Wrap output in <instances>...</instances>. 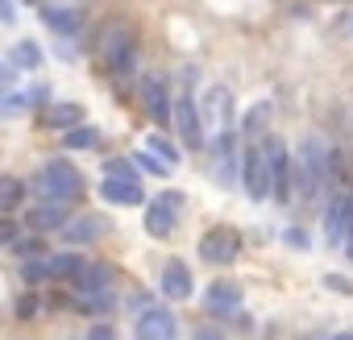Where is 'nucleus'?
Wrapping results in <instances>:
<instances>
[{"instance_id": "cd10ccee", "label": "nucleus", "mask_w": 353, "mask_h": 340, "mask_svg": "<svg viewBox=\"0 0 353 340\" xmlns=\"http://www.w3.org/2000/svg\"><path fill=\"white\" fill-rule=\"evenodd\" d=\"M104 179H137V170L129 166V158H112L104 162Z\"/></svg>"}, {"instance_id": "f8f14e48", "label": "nucleus", "mask_w": 353, "mask_h": 340, "mask_svg": "<svg viewBox=\"0 0 353 340\" xmlns=\"http://www.w3.org/2000/svg\"><path fill=\"white\" fill-rule=\"evenodd\" d=\"M192 290H196V282H192V270H188V262H179V257H166V266H162V295L166 299H192Z\"/></svg>"}, {"instance_id": "c756f323", "label": "nucleus", "mask_w": 353, "mask_h": 340, "mask_svg": "<svg viewBox=\"0 0 353 340\" xmlns=\"http://www.w3.org/2000/svg\"><path fill=\"white\" fill-rule=\"evenodd\" d=\"M262 120H270V104H254L245 116V133H262Z\"/></svg>"}, {"instance_id": "c85d7f7f", "label": "nucleus", "mask_w": 353, "mask_h": 340, "mask_svg": "<svg viewBox=\"0 0 353 340\" xmlns=\"http://www.w3.org/2000/svg\"><path fill=\"white\" fill-rule=\"evenodd\" d=\"M133 162H137V166L145 170V175H166V170H170V166H166V162H162L158 153H150V149H145V153H137Z\"/></svg>"}, {"instance_id": "f704fd0d", "label": "nucleus", "mask_w": 353, "mask_h": 340, "mask_svg": "<svg viewBox=\"0 0 353 340\" xmlns=\"http://www.w3.org/2000/svg\"><path fill=\"white\" fill-rule=\"evenodd\" d=\"M17 83V67L13 63H0V92H9Z\"/></svg>"}, {"instance_id": "2f4dec72", "label": "nucleus", "mask_w": 353, "mask_h": 340, "mask_svg": "<svg viewBox=\"0 0 353 340\" xmlns=\"http://www.w3.org/2000/svg\"><path fill=\"white\" fill-rule=\"evenodd\" d=\"M13 241H17V220L0 216V245H13Z\"/></svg>"}, {"instance_id": "393cba45", "label": "nucleus", "mask_w": 353, "mask_h": 340, "mask_svg": "<svg viewBox=\"0 0 353 340\" xmlns=\"http://www.w3.org/2000/svg\"><path fill=\"white\" fill-rule=\"evenodd\" d=\"M63 141H67V149H92V145L100 141V129H92V125H71Z\"/></svg>"}, {"instance_id": "4be33fe9", "label": "nucleus", "mask_w": 353, "mask_h": 340, "mask_svg": "<svg viewBox=\"0 0 353 340\" xmlns=\"http://www.w3.org/2000/svg\"><path fill=\"white\" fill-rule=\"evenodd\" d=\"M9 63H13L17 71H34V67H42V46L26 38V42H17V46H13V54H9Z\"/></svg>"}, {"instance_id": "4c0bfd02", "label": "nucleus", "mask_w": 353, "mask_h": 340, "mask_svg": "<svg viewBox=\"0 0 353 340\" xmlns=\"http://www.w3.org/2000/svg\"><path fill=\"white\" fill-rule=\"evenodd\" d=\"M129 307H141V311H145V307H150V295H145V290H133V299H129Z\"/></svg>"}, {"instance_id": "9d476101", "label": "nucleus", "mask_w": 353, "mask_h": 340, "mask_svg": "<svg viewBox=\"0 0 353 340\" xmlns=\"http://www.w3.org/2000/svg\"><path fill=\"white\" fill-rule=\"evenodd\" d=\"M100 50H104L108 71H112V75H121V71H129V63H133V34H129L125 25H112V30L104 34Z\"/></svg>"}, {"instance_id": "423d86ee", "label": "nucleus", "mask_w": 353, "mask_h": 340, "mask_svg": "<svg viewBox=\"0 0 353 340\" xmlns=\"http://www.w3.org/2000/svg\"><path fill=\"white\" fill-rule=\"evenodd\" d=\"M266 153H270V200L287 204L291 191H295V166H291V153L279 137L266 141Z\"/></svg>"}, {"instance_id": "aec40b11", "label": "nucleus", "mask_w": 353, "mask_h": 340, "mask_svg": "<svg viewBox=\"0 0 353 340\" xmlns=\"http://www.w3.org/2000/svg\"><path fill=\"white\" fill-rule=\"evenodd\" d=\"M83 120V108L79 104H50L46 112H42V125L46 129H71V125H79Z\"/></svg>"}, {"instance_id": "f03ea898", "label": "nucleus", "mask_w": 353, "mask_h": 340, "mask_svg": "<svg viewBox=\"0 0 353 340\" xmlns=\"http://www.w3.org/2000/svg\"><path fill=\"white\" fill-rule=\"evenodd\" d=\"M200 129H204V145H221L237 137V112H233V92L225 83L208 87L204 104H200Z\"/></svg>"}, {"instance_id": "7ed1b4c3", "label": "nucleus", "mask_w": 353, "mask_h": 340, "mask_svg": "<svg viewBox=\"0 0 353 340\" xmlns=\"http://www.w3.org/2000/svg\"><path fill=\"white\" fill-rule=\"evenodd\" d=\"M291 166H295V191L303 200H312L328 183V175H332V153H328V145L320 137H303V145L291 158Z\"/></svg>"}, {"instance_id": "c9c22d12", "label": "nucleus", "mask_w": 353, "mask_h": 340, "mask_svg": "<svg viewBox=\"0 0 353 340\" xmlns=\"http://www.w3.org/2000/svg\"><path fill=\"white\" fill-rule=\"evenodd\" d=\"M88 340H117V332H112L108 323H92V328H88Z\"/></svg>"}, {"instance_id": "b1692460", "label": "nucleus", "mask_w": 353, "mask_h": 340, "mask_svg": "<svg viewBox=\"0 0 353 340\" xmlns=\"http://www.w3.org/2000/svg\"><path fill=\"white\" fill-rule=\"evenodd\" d=\"M42 17H46V25H50L54 34H75V30H79V13H75V9H46Z\"/></svg>"}, {"instance_id": "4468645a", "label": "nucleus", "mask_w": 353, "mask_h": 340, "mask_svg": "<svg viewBox=\"0 0 353 340\" xmlns=\"http://www.w3.org/2000/svg\"><path fill=\"white\" fill-rule=\"evenodd\" d=\"M204 307H208V315H216V319H233V315L241 311V290H237L233 282H212L208 295H204Z\"/></svg>"}, {"instance_id": "9b49d317", "label": "nucleus", "mask_w": 353, "mask_h": 340, "mask_svg": "<svg viewBox=\"0 0 353 340\" xmlns=\"http://www.w3.org/2000/svg\"><path fill=\"white\" fill-rule=\"evenodd\" d=\"M141 104H145V112H150L158 125H170L174 100L166 96V83H162V75H141Z\"/></svg>"}, {"instance_id": "e433bc0d", "label": "nucleus", "mask_w": 353, "mask_h": 340, "mask_svg": "<svg viewBox=\"0 0 353 340\" xmlns=\"http://www.w3.org/2000/svg\"><path fill=\"white\" fill-rule=\"evenodd\" d=\"M17 9H13V0H0V21H13Z\"/></svg>"}, {"instance_id": "dca6fc26", "label": "nucleus", "mask_w": 353, "mask_h": 340, "mask_svg": "<svg viewBox=\"0 0 353 340\" xmlns=\"http://www.w3.org/2000/svg\"><path fill=\"white\" fill-rule=\"evenodd\" d=\"M75 290H112V282H117V270L112 266H104V262H83L79 270H75Z\"/></svg>"}, {"instance_id": "6ab92c4d", "label": "nucleus", "mask_w": 353, "mask_h": 340, "mask_svg": "<svg viewBox=\"0 0 353 340\" xmlns=\"http://www.w3.org/2000/svg\"><path fill=\"white\" fill-rule=\"evenodd\" d=\"M345 220H349V195H332V204L324 212V241L328 245H345Z\"/></svg>"}, {"instance_id": "39448f33", "label": "nucleus", "mask_w": 353, "mask_h": 340, "mask_svg": "<svg viewBox=\"0 0 353 340\" xmlns=\"http://www.w3.org/2000/svg\"><path fill=\"white\" fill-rule=\"evenodd\" d=\"M237 253H241V233L229 229V224H216V229H208L200 237V257L208 266H233Z\"/></svg>"}, {"instance_id": "a211bd4d", "label": "nucleus", "mask_w": 353, "mask_h": 340, "mask_svg": "<svg viewBox=\"0 0 353 340\" xmlns=\"http://www.w3.org/2000/svg\"><path fill=\"white\" fill-rule=\"evenodd\" d=\"M63 224H67V204H34L30 208L34 233H63Z\"/></svg>"}, {"instance_id": "7c9ffc66", "label": "nucleus", "mask_w": 353, "mask_h": 340, "mask_svg": "<svg viewBox=\"0 0 353 340\" xmlns=\"http://www.w3.org/2000/svg\"><path fill=\"white\" fill-rule=\"evenodd\" d=\"M21 278H26V282H46V257H30V262L21 266Z\"/></svg>"}, {"instance_id": "58836bf2", "label": "nucleus", "mask_w": 353, "mask_h": 340, "mask_svg": "<svg viewBox=\"0 0 353 340\" xmlns=\"http://www.w3.org/2000/svg\"><path fill=\"white\" fill-rule=\"evenodd\" d=\"M332 340H353V332H341V336H332Z\"/></svg>"}, {"instance_id": "f3484780", "label": "nucleus", "mask_w": 353, "mask_h": 340, "mask_svg": "<svg viewBox=\"0 0 353 340\" xmlns=\"http://www.w3.org/2000/svg\"><path fill=\"white\" fill-rule=\"evenodd\" d=\"M100 195L108 200V204H121V208H137L145 195H141V187H137V179H104L100 183Z\"/></svg>"}, {"instance_id": "6e6552de", "label": "nucleus", "mask_w": 353, "mask_h": 340, "mask_svg": "<svg viewBox=\"0 0 353 340\" xmlns=\"http://www.w3.org/2000/svg\"><path fill=\"white\" fill-rule=\"evenodd\" d=\"M174 332H179V323L166 307H145L133 323V340H174Z\"/></svg>"}, {"instance_id": "72a5a7b5", "label": "nucleus", "mask_w": 353, "mask_h": 340, "mask_svg": "<svg viewBox=\"0 0 353 340\" xmlns=\"http://www.w3.org/2000/svg\"><path fill=\"white\" fill-rule=\"evenodd\" d=\"M345 253H349V262H353V191H349V220H345V245H341Z\"/></svg>"}, {"instance_id": "0eeeda50", "label": "nucleus", "mask_w": 353, "mask_h": 340, "mask_svg": "<svg viewBox=\"0 0 353 340\" xmlns=\"http://www.w3.org/2000/svg\"><path fill=\"white\" fill-rule=\"evenodd\" d=\"M179 216H183V191H162L145 208V233L150 237H166V233H174Z\"/></svg>"}, {"instance_id": "a878e982", "label": "nucleus", "mask_w": 353, "mask_h": 340, "mask_svg": "<svg viewBox=\"0 0 353 340\" xmlns=\"http://www.w3.org/2000/svg\"><path fill=\"white\" fill-rule=\"evenodd\" d=\"M21 191H26V187H21L17 179H9V175L0 179V212H9V208H17V204H21Z\"/></svg>"}, {"instance_id": "2eb2a0df", "label": "nucleus", "mask_w": 353, "mask_h": 340, "mask_svg": "<svg viewBox=\"0 0 353 340\" xmlns=\"http://www.w3.org/2000/svg\"><path fill=\"white\" fill-rule=\"evenodd\" d=\"M212 175H216V183L221 187H233V179H241V153H237V137L233 141H221V145H212Z\"/></svg>"}, {"instance_id": "ddd939ff", "label": "nucleus", "mask_w": 353, "mask_h": 340, "mask_svg": "<svg viewBox=\"0 0 353 340\" xmlns=\"http://www.w3.org/2000/svg\"><path fill=\"white\" fill-rule=\"evenodd\" d=\"M104 233H108V220H104L100 212H88V216H75V220L63 224L67 245H92V241H100Z\"/></svg>"}, {"instance_id": "bb28decb", "label": "nucleus", "mask_w": 353, "mask_h": 340, "mask_svg": "<svg viewBox=\"0 0 353 340\" xmlns=\"http://www.w3.org/2000/svg\"><path fill=\"white\" fill-rule=\"evenodd\" d=\"M150 153H158L170 170L179 166V149H174V141H166V137H150Z\"/></svg>"}, {"instance_id": "20e7f679", "label": "nucleus", "mask_w": 353, "mask_h": 340, "mask_svg": "<svg viewBox=\"0 0 353 340\" xmlns=\"http://www.w3.org/2000/svg\"><path fill=\"white\" fill-rule=\"evenodd\" d=\"M241 187L250 200H266L270 195V153L262 133H250L245 149H241Z\"/></svg>"}, {"instance_id": "5701e85b", "label": "nucleus", "mask_w": 353, "mask_h": 340, "mask_svg": "<svg viewBox=\"0 0 353 340\" xmlns=\"http://www.w3.org/2000/svg\"><path fill=\"white\" fill-rule=\"evenodd\" d=\"M79 266H83V257H75V253H54V257H46V278H75Z\"/></svg>"}, {"instance_id": "473e14b6", "label": "nucleus", "mask_w": 353, "mask_h": 340, "mask_svg": "<svg viewBox=\"0 0 353 340\" xmlns=\"http://www.w3.org/2000/svg\"><path fill=\"white\" fill-rule=\"evenodd\" d=\"M324 286H328V290H341V295H353V282L341 278V274H324Z\"/></svg>"}, {"instance_id": "1a4fd4ad", "label": "nucleus", "mask_w": 353, "mask_h": 340, "mask_svg": "<svg viewBox=\"0 0 353 340\" xmlns=\"http://www.w3.org/2000/svg\"><path fill=\"white\" fill-rule=\"evenodd\" d=\"M170 125L179 129V137H183L188 149H200V145H204V129H200V112H196V100H192V96H179V100H174Z\"/></svg>"}, {"instance_id": "f257e3e1", "label": "nucleus", "mask_w": 353, "mask_h": 340, "mask_svg": "<svg viewBox=\"0 0 353 340\" xmlns=\"http://www.w3.org/2000/svg\"><path fill=\"white\" fill-rule=\"evenodd\" d=\"M30 191H34L38 204H75L83 195V175L71 162H46L34 175Z\"/></svg>"}, {"instance_id": "412c9836", "label": "nucleus", "mask_w": 353, "mask_h": 340, "mask_svg": "<svg viewBox=\"0 0 353 340\" xmlns=\"http://www.w3.org/2000/svg\"><path fill=\"white\" fill-rule=\"evenodd\" d=\"M75 307L92 311V315H108L117 307V299H112V290H75Z\"/></svg>"}]
</instances>
